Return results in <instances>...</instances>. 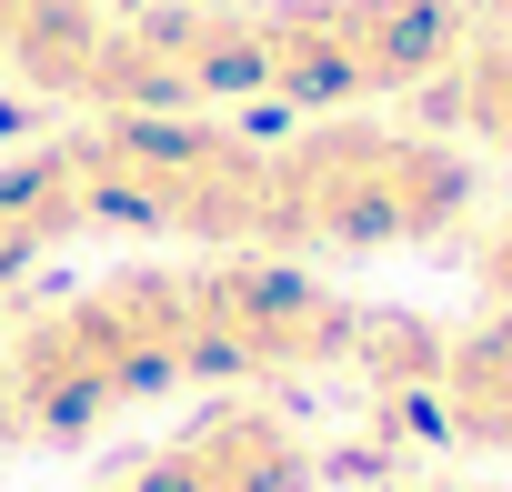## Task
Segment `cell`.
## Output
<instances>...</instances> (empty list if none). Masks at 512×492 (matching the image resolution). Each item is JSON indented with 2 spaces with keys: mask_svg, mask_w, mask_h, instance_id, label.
<instances>
[{
  "mask_svg": "<svg viewBox=\"0 0 512 492\" xmlns=\"http://www.w3.org/2000/svg\"><path fill=\"white\" fill-rule=\"evenodd\" d=\"M0 382H11L21 442H91L171 392L201 382L191 332V262H121L0 332Z\"/></svg>",
  "mask_w": 512,
  "mask_h": 492,
  "instance_id": "1",
  "label": "cell"
},
{
  "mask_svg": "<svg viewBox=\"0 0 512 492\" xmlns=\"http://www.w3.org/2000/svg\"><path fill=\"white\" fill-rule=\"evenodd\" d=\"M482 211V171L462 141L372 121V111H322L282 141H262V241L251 252H412Z\"/></svg>",
  "mask_w": 512,
  "mask_h": 492,
  "instance_id": "2",
  "label": "cell"
},
{
  "mask_svg": "<svg viewBox=\"0 0 512 492\" xmlns=\"http://www.w3.org/2000/svg\"><path fill=\"white\" fill-rule=\"evenodd\" d=\"M91 231H161L191 252L262 241V141L221 111H91L61 131Z\"/></svg>",
  "mask_w": 512,
  "mask_h": 492,
  "instance_id": "3",
  "label": "cell"
},
{
  "mask_svg": "<svg viewBox=\"0 0 512 492\" xmlns=\"http://www.w3.org/2000/svg\"><path fill=\"white\" fill-rule=\"evenodd\" d=\"M251 11H262V101L302 121L422 91L472 51L462 0H251Z\"/></svg>",
  "mask_w": 512,
  "mask_h": 492,
  "instance_id": "4",
  "label": "cell"
},
{
  "mask_svg": "<svg viewBox=\"0 0 512 492\" xmlns=\"http://www.w3.org/2000/svg\"><path fill=\"white\" fill-rule=\"evenodd\" d=\"M352 312L362 302H342L312 262H282V252H211V262H191L201 382H231V392L342 372Z\"/></svg>",
  "mask_w": 512,
  "mask_h": 492,
  "instance_id": "5",
  "label": "cell"
},
{
  "mask_svg": "<svg viewBox=\"0 0 512 492\" xmlns=\"http://www.w3.org/2000/svg\"><path fill=\"white\" fill-rule=\"evenodd\" d=\"M312 472H322V452L282 402L221 392L211 412H191L161 452H141L101 492H312Z\"/></svg>",
  "mask_w": 512,
  "mask_h": 492,
  "instance_id": "6",
  "label": "cell"
},
{
  "mask_svg": "<svg viewBox=\"0 0 512 492\" xmlns=\"http://www.w3.org/2000/svg\"><path fill=\"white\" fill-rule=\"evenodd\" d=\"M432 432L462 452L512 462V302L482 312L472 332L442 342V382H432Z\"/></svg>",
  "mask_w": 512,
  "mask_h": 492,
  "instance_id": "7",
  "label": "cell"
},
{
  "mask_svg": "<svg viewBox=\"0 0 512 492\" xmlns=\"http://www.w3.org/2000/svg\"><path fill=\"white\" fill-rule=\"evenodd\" d=\"M442 81H452V121H462L482 151L512 161V31H472V51H462Z\"/></svg>",
  "mask_w": 512,
  "mask_h": 492,
  "instance_id": "8",
  "label": "cell"
},
{
  "mask_svg": "<svg viewBox=\"0 0 512 492\" xmlns=\"http://www.w3.org/2000/svg\"><path fill=\"white\" fill-rule=\"evenodd\" d=\"M472 282H482L492 312L512 302V211H502V221H472Z\"/></svg>",
  "mask_w": 512,
  "mask_h": 492,
  "instance_id": "9",
  "label": "cell"
},
{
  "mask_svg": "<svg viewBox=\"0 0 512 492\" xmlns=\"http://www.w3.org/2000/svg\"><path fill=\"white\" fill-rule=\"evenodd\" d=\"M0 452H21V412H11V382H0Z\"/></svg>",
  "mask_w": 512,
  "mask_h": 492,
  "instance_id": "10",
  "label": "cell"
},
{
  "mask_svg": "<svg viewBox=\"0 0 512 492\" xmlns=\"http://www.w3.org/2000/svg\"><path fill=\"white\" fill-rule=\"evenodd\" d=\"M412 492H512V482H412Z\"/></svg>",
  "mask_w": 512,
  "mask_h": 492,
  "instance_id": "11",
  "label": "cell"
}]
</instances>
